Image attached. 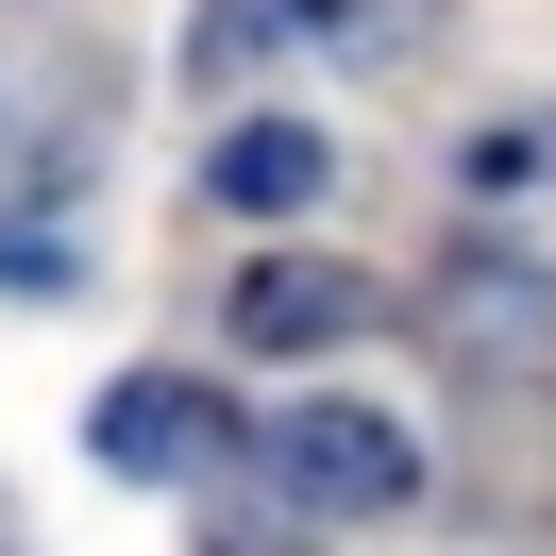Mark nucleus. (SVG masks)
I'll return each mask as SVG.
<instances>
[{"label":"nucleus","mask_w":556,"mask_h":556,"mask_svg":"<svg viewBox=\"0 0 556 556\" xmlns=\"http://www.w3.org/2000/svg\"><path fill=\"white\" fill-rule=\"evenodd\" d=\"M270 472H287L304 522H388V506L421 489V439H405L388 405H287V421H270Z\"/></svg>","instance_id":"obj_1"},{"label":"nucleus","mask_w":556,"mask_h":556,"mask_svg":"<svg viewBox=\"0 0 556 556\" xmlns=\"http://www.w3.org/2000/svg\"><path fill=\"white\" fill-rule=\"evenodd\" d=\"M354 320H371V270H338V253H270V270H237V354H338Z\"/></svg>","instance_id":"obj_2"},{"label":"nucleus","mask_w":556,"mask_h":556,"mask_svg":"<svg viewBox=\"0 0 556 556\" xmlns=\"http://www.w3.org/2000/svg\"><path fill=\"white\" fill-rule=\"evenodd\" d=\"M85 455H102V472H186V455H203V388L186 371H118L102 421H85Z\"/></svg>","instance_id":"obj_3"},{"label":"nucleus","mask_w":556,"mask_h":556,"mask_svg":"<svg viewBox=\"0 0 556 556\" xmlns=\"http://www.w3.org/2000/svg\"><path fill=\"white\" fill-rule=\"evenodd\" d=\"M320 169H338V136H304V118H253V136H219V203H237V219L320 203Z\"/></svg>","instance_id":"obj_4"},{"label":"nucleus","mask_w":556,"mask_h":556,"mask_svg":"<svg viewBox=\"0 0 556 556\" xmlns=\"http://www.w3.org/2000/svg\"><path fill=\"white\" fill-rule=\"evenodd\" d=\"M439 320H455V338H472V354H522V338H540V287H522L506 270V253H455V270H439Z\"/></svg>","instance_id":"obj_5"}]
</instances>
